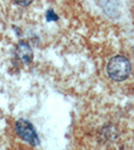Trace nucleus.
Listing matches in <instances>:
<instances>
[{"mask_svg": "<svg viewBox=\"0 0 134 150\" xmlns=\"http://www.w3.org/2000/svg\"><path fill=\"white\" fill-rule=\"evenodd\" d=\"M46 19L48 21H56L58 19V16L53 12V10H48L47 14H46Z\"/></svg>", "mask_w": 134, "mask_h": 150, "instance_id": "obj_4", "label": "nucleus"}, {"mask_svg": "<svg viewBox=\"0 0 134 150\" xmlns=\"http://www.w3.org/2000/svg\"><path fill=\"white\" fill-rule=\"evenodd\" d=\"M16 55L18 56L21 61L25 62V63H29L31 62L33 58V53L31 50L30 46L25 42H20L17 46L16 49Z\"/></svg>", "mask_w": 134, "mask_h": 150, "instance_id": "obj_3", "label": "nucleus"}, {"mask_svg": "<svg viewBox=\"0 0 134 150\" xmlns=\"http://www.w3.org/2000/svg\"><path fill=\"white\" fill-rule=\"evenodd\" d=\"M106 77L116 84H123L134 78V65L126 54H116L108 59L105 66Z\"/></svg>", "mask_w": 134, "mask_h": 150, "instance_id": "obj_1", "label": "nucleus"}, {"mask_svg": "<svg viewBox=\"0 0 134 150\" xmlns=\"http://www.w3.org/2000/svg\"><path fill=\"white\" fill-rule=\"evenodd\" d=\"M13 1L20 6H27L33 1V0H13Z\"/></svg>", "mask_w": 134, "mask_h": 150, "instance_id": "obj_5", "label": "nucleus"}, {"mask_svg": "<svg viewBox=\"0 0 134 150\" xmlns=\"http://www.w3.org/2000/svg\"><path fill=\"white\" fill-rule=\"evenodd\" d=\"M15 129H16L17 134H18L23 140L28 142L29 144L33 145V146L38 144L37 134H36L35 130H34L33 126L31 125V123H29L28 121L23 120V119L18 120V121L16 122Z\"/></svg>", "mask_w": 134, "mask_h": 150, "instance_id": "obj_2", "label": "nucleus"}]
</instances>
